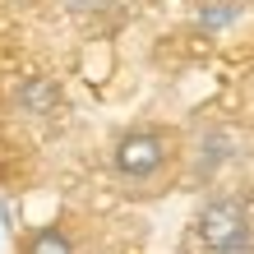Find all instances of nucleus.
I'll return each mask as SVG.
<instances>
[{
  "label": "nucleus",
  "mask_w": 254,
  "mask_h": 254,
  "mask_svg": "<svg viewBox=\"0 0 254 254\" xmlns=\"http://www.w3.org/2000/svg\"><path fill=\"white\" fill-rule=\"evenodd\" d=\"M171 162H176V139L157 125H134L111 143V171L134 194H148L153 185H162L171 176Z\"/></svg>",
  "instance_id": "f257e3e1"
},
{
  "label": "nucleus",
  "mask_w": 254,
  "mask_h": 254,
  "mask_svg": "<svg viewBox=\"0 0 254 254\" xmlns=\"http://www.w3.org/2000/svg\"><path fill=\"white\" fill-rule=\"evenodd\" d=\"M194 241L203 254H250L254 250V227L250 208L236 194H213L194 213Z\"/></svg>",
  "instance_id": "f03ea898"
},
{
  "label": "nucleus",
  "mask_w": 254,
  "mask_h": 254,
  "mask_svg": "<svg viewBox=\"0 0 254 254\" xmlns=\"http://www.w3.org/2000/svg\"><path fill=\"white\" fill-rule=\"evenodd\" d=\"M19 254H79V250H74V241H69L65 227H37V231L23 236V250Z\"/></svg>",
  "instance_id": "7ed1b4c3"
},
{
  "label": "nucleus",
  "mask_w": 254,
  "mask_h": 254,
  "mask_svg": "<svg viewBox=\"0 0 254 254\" xmlns=\"http://www.w3.org/2000/svg\"><path fill=\"white\" fill-rule=\"evenodd\" d=\"M56 97H61V93H56V83H51V79H28V83H23V93H19V107H23V111H33V116H42V111H51V107H56Z\"/></svg>",
  "instance_id": "20e7f679"
}]
</instances>
